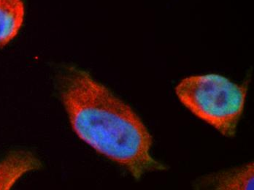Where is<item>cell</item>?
Segmentation results:
<instances>
[{
	"mask_svg": "<svg viewBox=\"0 0 254 190\" xmlns=\"http://www.w3.org/2000/svg\"><path fill=\"white\" fill-rule=\"evenodd\" d=\"M61 95L76 135L134 179L167 169L151 156L153 137L140 117L89 72L69 69L61 82Z\"/></svg>",
	"mask_w": 254,
	"mask_h": 190,
	"instance_id": "6da1fadb",
	"label": "cell"
},
{
	"mask_svg": "<svg viewBox=\"0 0 254 190\" xmlns=\"http://www.w3.org/2000/svg\"><path fill=\"white\" fill-rule=\"evenodd\" d=\"M247 91V81L238 84L218 74L187 77L176 88L187 109L226 137L236 134Z\"/></svg>",
	"mask_w": 254,
	"mask_h": 190,
	"instance_id": "7a4b0ae2",
	"label": "cell"
},
{
	"mask_svg": "<svg viewBox=\"0 0 254 190\" xmlns=\"http://www.w3.org/2000/svg\"><path fill=\"white\" fill-rule=\"evenodd\" d=\"M254 163L199 178L193 187L197 190H254Z\"/></svg>",
	"mask_w": 254,
	"mask_h": 190,
	"instance_id": "3957f363",
	"label": "cell"
},
{
	"mask_svg": "<svg viewBox=\"0 0 254 190\" xmlns=\"http://www.w3.org/2000/svg\"><path fill=\"white\" fill-rule=\"evenodd\" d=\"M40 160L29 151L10 153L0 163V190L11 189L24 174L40 169Z\"/></svg>",
	"mask_w": 254,
	"mask_h": 190,
	"instance_id": "277c9868",
	"label": "cell"
},
{
	"mask_svg": "<svg viewBox=\"0 0 254 190\" xmlns=\"http://www.w3.org/2000/svg\"><path fill=\"white\" fill-rule=\"evenodd\" d=\"M24 16L23 0H0V48L17 36L24 24Z\"/></svg>",
	"mask_w": 254,
	"mask_h": 190,
	"instance_id": "5b68a950",
	"label": "cell"
}]
</instances>
